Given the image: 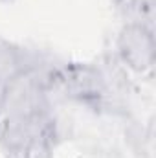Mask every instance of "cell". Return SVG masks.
<instances>
[{
    "label": "cell",
    "mask_w": 156,
    "mask_h": 158,
    "mask_svg": "<svg viewBox=\"0 0 156 158\" xmlns=\"http://www.w3.org/2000/svg\"><path fill=\"white\" fill-rule=\"evenodd\" d=\"M119 52L129 66L145 70L154 61V37L142 26H130L119 39Z\"/></svg>",
    "instance_id": "obj_1"
}]
</instances>
